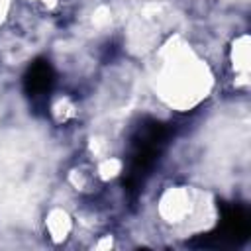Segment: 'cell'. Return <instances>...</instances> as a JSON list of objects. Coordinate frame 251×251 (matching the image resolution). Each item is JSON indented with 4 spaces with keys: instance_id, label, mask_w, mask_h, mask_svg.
I'll list each match as a JSON object with an SVG mask.
<instances>
[{
    "instance_id": "obj_1",
    "label": "cell",
    "mask_w": 251,
    "mask_h": 251,
    "mask_svg": "<svg viewBox=\"0 0 251 251\" xmlns=\"http://www.w3.org/2000/svg\"><path fill=\"white\" fill-rule=\"evenodd\" d=\"M169 139V127L157 120H143L129 137L126 188L135 194L145 184Z\"/></svg>"
},
{
    "instance_id": "obj_3",
    "label": "cell",
    "mask_w": 251,
    "mask_h": 251,
    "mask_svg": "<svg viewBox=\"0 0 251 251\" xmlns=\"http://www.w3.org/2000/svg\"><path fill=\"white\" fill-rule=\"evenodd\" d=\"M53 82H55V73L47 59H35L24 75V90L31 98H41L49 94Z\"/></svg>"
},
{
    "instance_id": "obj_2",
    "label": "cell",
    "mask_w": 251,
    "mask_h": 251,
    "mask_svg": "<svg viewBox=\"0 0 251 251\" xmlns=\"http://www.w3.org/2000/svg\"><path fill=\"white\" fill-rule=\"evenodd\" d=\"M251 231V220L247 208L239 204L224 206L222 208V222L218 231L200 237V247H227V245H239L247 241Z\"/></svg>"
}]
</instances>
